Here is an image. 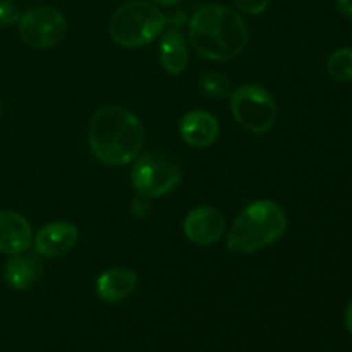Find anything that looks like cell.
<instances>
[{
    "instance_id": "obj_1",
    "label": "cell",
    "mask_w": 352,
    "mask_h": 352,
    "mask_svg": "<svg viewBox=\"0 0 352 352\" xmlns=\"http://www.w3.org/2000/svg\"><path fill=\"white\" fill-rule=\"evenodd\" d=\"M88 140L93 155L102 164L119 167L140 157L144 144V127L131 110L107 105L93 116Z\"/></svg>"
},
{
    "instance_id": "obj_2",
    "label": "cell",
    "mask_w": 352,
    "mask_h": 352,
    "mask_svg": "<svg viewBox=\"0 0 352 352\" xmlns=\"http://www.w3.org/2000/svg\"><path fill=\"white\" fill-rule=\"evenodd\" d=\"M250 31L236 10L210 3L196 10L189 23V41L201 57L226 62L246 48Z\"/></svg>"
},
{
    "instance_id": "obj_3",
    "label": "cell",
    "mask_w": 352,
    "mask_h": 352,
    "mask_svg": "<svg viewBox=\"0 0 352 352\" xmlns=\"http://www.w3.org/2000/svg\"><path fill=\"white\" fill-rule=\"evenodd\" d=\"M285 229L287 217L282 206L270 199H258L236 217L227 236V250L236 254L256 253L280 239Z\"/></svg>"
},
{
    "instance_id": "obj_4",
    "label": "cell",
    "mask_w": 352,
    "mask_h": 352,
    "mask_svg": "<svg viewBox=\"0 0 352 352\" xmlns=\"http://www.w3.org/2000/svg\"><path fill=\"white\" fill-rule=\"evenodd\" d=\"M167 26L165 14L144 0H133L116 10L110 21V36L117 45L138 48L151 43Z\"/></svg>"
},
{
    "instance_id": "obj_5",
    "label": "cell",
    "mask_w": 352,
    "mask_h": 352,
    "mask_svg": "<svg viewBox=\"0 0 352 352\" xmlns=\"http://www.w3.org/2000/svg\"><path fill=\"white\" fill-rule=\"evenodd\" d=\"M230 110L237 124L253 134L268 133L278 116L274 96L258 85H244L232 91Z\"/></svg>"
},
{
    "instance_id": "obj_6",
    "label": "cell",
    "mask_w": 352,
    "mask_h": 352,
    "mask_svg": "<svg viewBox=\"0 0 352 352\" xmlns=\"http://www.w3.org/2000/svg\"><path fill=\"white\" fill-rule=\"evenodd\" d=\"M181 165L167 153L141 155L131 174L134 189L144 198H160L168 195L181 182Z\"/></svg>"
},
{
    "instance_id": "obj_7",
    "label": "cell",
    "mask_w": 352,
    "mask_h": 352,
    "mask_svg": "<svg viewBox=\"0 0 352 352\" xmlns=\"http://www.w3.org/2000/svg\"><path fill=\"white\" fill-rule=\"evenodd\" d=\"M67 23L60 10L50 6H38L19 17V34L24 43L34 48H52L60 43Z\"/></svg>"
},
{
    "instance_id": "obj_8",
    "label": "cell",
    "mask_w": 352,
    "mask_h": 352,
    "mask_svg": "<svg viewBox=\"0 0 352 352\" xmlns=\"http://www.w3.org/2000/svg\"><path fill=\"white\" fill-rule=\"evenodd\" d=\"M226 217L215 206H198L186 215L182 230L189 243L196 246H212L226 232Z\"/></svg>"
},
{
    "instance_id": "obj_9",
    "label": "cell",
    "mask_w": 352,
    "mask_h": 352,
    "mask_svg": "<svg viewBox=\"0 0 352 352\" xmlns=\"http://www.w3.org/2000/svg\"><path fill=\"white\" fill-rule=\"evenodd\" d=\"M79 230L71 222H52L41 227L34 237V250L43 258H58L78 244Z\"/></svg>"
},
{
    "instance_id": "obj_10",
    "label": "cell",
    "mask_w": 352,
    "mask_h": 352,
    "mask_svg": "<svg viewBox=\"0 0 352 352\" xmlns=\"http://www.w3.org/2000/svg\"><path fill=\"white\" fill-rule=\"evenodd\" d=\"M181 138L192 148L212 146L220 134V124L206 110H189L179 122Z\"/></svg>"
},
{
    "instance_id": "obj_11",
    "label": "cell",
    "mask_w": 352,
    "mask_h": 352,
    "mask_svg": "<svg viewBox=\"0 0 352 352\" xmlns=\"http://www.w3.org/2000/svg\"><path fill=\"white\" fill-rule=\"evenodd\" d=\"M31 239V226L23 215L10 210H0V253H24L30 248Z\"/></svg>"
},
{
    "instance_id": "obj_12",
    "label": "cell",
    "mask_w": 352,
    "mask_h": 352,
    "mask_svg": "<svg viewBox=\"0 0 352 352\" xmlns=\"http://www.w3.org/2000/svg\"><path fill=\"white\" fill-rule=\"evenodd\" d=\"M138 285V275L133 268L113 267L96 278V292L105 302H120L129 298Z\"/></svg>"
},
{
    "instance_id": "obj_13",
    "label": "cell",
    "mask_w": 352,
    "mask_h": 352,
    "mask_svg": "<svg viewBox=\"0 0 352 352\" xmlns=\"http://www.w3.org/2000/svg\"><path fill=\"white\" fill-rule=\"evenodd\" d=\"M41 267L40 261L30 254H12L9 261L3 268V278H6L7 285L14 291H24V289L31 287L38 278L41 277Z\"/></svg>"
},
{
    "instance_id": "obj_14",
    "label": "cell",
    "mask_w": 352,
    "mask_h": 352,
    "mask_svg": "<svg viewBox=\"0 0 352 352\" xmlns=\"http://www.w3.org/2000/svg\"><path fill=\"white\" fill-rule=\"evenodd\" d=\"M160 62L170 74H181L189 62L188 41L177 26L165 31L160 43Z\"/></svg>"
},
{
    "instance_id": "obj_15",
    "label": "cell",
    "mask_w": 352,
    "mask_h": 352,
    "mask_svg": "<svg viewBox=\"0 0 352 352\" xmlns=\"http://www.w3.org/2000/svg\"><path fill=\"white\" fill-rule=\"evenodd\" d=\"M327 71L336 81H352V48H339L333 52L327 62Z\"/></svg>"
},
{
    "instance_id": "obj_16",
    "label": "cell",
    "mask_w": 352,
    "mask_h": 352,
    "mask_svg": "<svg viewBox=\"0 0 352 352\" xmlns=\"http://www.w3.org/2000/svg\"><path fill=\"white\" fill-rule=\"evenodd\" d=\"M199 86L203 88V91L206 93L212 98H229L232 95V85H230V79L226 74L217 71L205 72V74L199 78Z\"/></svg>"
},
{
    "instance_id": "obj_17",
    "label": "cell",
    "mask_w": 352,
    "mask_h": 352,
    "mask_svg": "<svg viewBox=\"0 0 352 352\" xmlns=\"http://www.w3.org/2000/svg\"><path fill=\"white\" fill-rule=\"evenodd\" d=\"M19 10L9 0H0V26H12L19 23Z\"/></svg>"
},
{
    "instance_id": "obj_18",
    "label": "cell",
    "mask_w": 352,
    "mask_h": 352,
    "mask_svg": "<svg viewBox=\"0 0 352 352\" xmlns=\"http://www.w3.org/2000/svg\"><path fill=\"white\" fill-rule=\"evenodd\" d=\"M272 0H234V3L237 6V9L243 10L246 14H261L268 6H270Z\"/></svg>"
},
{
    "instance_id": "obj_19",
    "label": "cell",
    "mask_w": 352,
    "mask_h": 352,
    "mask_svg": "<svg viewBox=\"0 0 352 352\" xmlns=\"http://www.w3.org/2000/svg\"><path fill=\"white\" fill-rule=\"evenodd\" d=\"M337 10L347 19H352V0H337Z\"/></svg>"
},
{
    "instance_id": "obj_20",
    "label": "cell",
    "mask_w": 352,
    "mask_h": 352,
    "mask_svg": "<svg viewBox=\"0 0 352 352\" xmlns=\"http://www.w3.org/2000/svg\"><path fill=\"white\" fill-rule=\"evenodd\" d=\"M150 2L157 7H170V6H175V3H179L181 0H150Z\"/></svg>"
},
{
    "instance_id": "obj_21",
    "label": "cell",
    "mask_w": 352,
    "mask_h": 352,
    "mask_svg": "<svg viewBox=\"0 0 352 352\" xmlns=\"http://www.w3.org/2000/svg\"><path fill=\"white\" fill-rule=\"evenodd\" d=\"M346 327L352 336V301L349 302V306H347L346 309Z\"/></svg>"
},
{
    "instance_id": "obj_22",
    "label": "cell",
    "mask_w": 352,
    "mask_h": 352,
    "mask_svg": "<svg viewBox=\"0 0 352 352\" xmlns=\"http://www.w3.org/2000/svg\"><path fill=\"white\" fill-rule=\"evenodd\" d=\"M0 119H2V103H0Z\"/></svg>"
}]
</instances>
